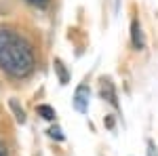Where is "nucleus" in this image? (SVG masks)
Here are the masks:
<instances>
[{"instance_id":"f257e3e1","label":"nucleus","mask_w":158,"mask_h":156,"mask_svg":"<svg viewBox=\"0 0 158 156\" xmlns=\"http://www.w3.org/2000/svg\"><path fill=\"white\" fill-rule=\"evenodd\" d=\"M34 51L17 32L0 27V68L13 78H25L34 70Z\"/></svg>"},{"instance_id":"f03ea898","label":"nucleus","mask_w":158,"mask_h":156,"mask_svg":"<svg viewBox=\"0 0 158 156\" xmlns=\"http://www.w3.org/2000/svg\"><path fill=\"white\" fill-rule=\"evenodd\" d=\"M89 103H91V89L86 84H80L76 91H74V99H72V106L76 112L80 114H86L89 112Z\"/></svg>"},{"instance_id":"7ed1b4c3","label":"nucleus","mask_w":158,"mask_h":156,"mask_svg":"<svg viewBox=\"0 0 158 156\" xmlns=\"http://www.w3.org/2000/svg\"><path fill=\"white\" fill-rule=\"evenodd\" d=\"M99 91H101V97H103L108 103H112L116 110L120 108V106H118V95H116L114 82H112L110 78H103V80H101V89H99Z\"/></svg>"},{"instance_id":"20e7f679","label":"nucleus","mask_w":158,"mask_h":156,"mask_svg":"<svg viewBox=\"0 0 158 156\" xmlns=\"http://www.w3.org/2000/svg\"><path fill=\"white\" fill-rule=\"evenodd\" d=\"M131 42H133L135 48L146 47V38H143V32H141V23H139L137 19L131 21Z\"/></svg>"},{"instance_id":"39448f33","label":"nucleus","mask_w":158,"mask_h":156,"mask_svg":"<svg viewBox=\"0 0 158 156\" xmlns=\"http://www.w3.org/2000/svg\"><path fill=\"white\" fill-rule=\"evenodd\" d=\"M55 70H57V74H59V82L61 84H68V80H70V74H68V70H65V65H63V61L61 59H55Z\"/></svg>"},{"instance_id":"423d86ee","label":"nucleus","mask_w":158,"mask_h":156,"mask_svg":"<svg viewBox=\"0 0 158 156\" xmlns=\"http://www.w3.org/2000/svg\"><path fill=\"white\" fill-rule=\"evenodd\" d=\"M36 112H38V116H42L44 120H55V116H57V112L51 106H38Z\"/></svg>"},{"instance_id":"0eeeda50","label":"nucleus","mask_w":158,"mask_h":156,"mask_svg":"<svg viewBox=\"0 0 158 156\" xmlns=\"http://www.w3.org/2000/svg\"><path fill=\"white\" fill-rule=\"evenodd\" d=\"M9 103H11L13 112H15V118H17V122H21V124H23V122H25V112H23V108H19L17 99H11Z\"/></svg>"},{"instance_id":"6e6552de","label":"nucleus","mask_w":158,"mask_h":156,"mask_svg":"<svg viewBox=\"0 0 158 156\" xmlns=\"http://www.w3.org/2000/svg\"><path fill=\"white\" fill-rule=\"evenodd\" d=\"M47 135H49L51 139H57V141H63V139H65V135H63V131H61V127H57V124L51 127L49 131H47Z\"/></svg>"},{"instance_id":"1a4fd4ad","label":"nucleus","mask_w":158,"mask_h":156,"mask_svg":"<svg viewBox=\"0 0 158 156\" xmlns=\"http://www.w3.org/2000/svg\"><path fill=\"white\" fill-rule=\"evenodd\" d=\"M146 156H158V145L152 141V139H148V150H146Z\"/></svg>"},{"instance_id":"9d476101","label":"nucleus","mask_w":158,"mask_h":156,"mask_svg":"<svg viewBox=\"0 0 158 156\" xmlns=\"http://www.w3.org/2000/svg\"><path fill=\"white\" fill-rule=\"evenodd\" d=\"M25 2H30V4H34V6H40V9H44V6L49 4L51 0H25Z\"/></svg>"},{"instance_id":"9b49d317","label":"nucleus","mask_w":158,"mask_h":156,"mask_svg":"<svg viewBox=\"0 0 158 156\" xmlns=\"http://www.w3.org/2000/svg\"><path fill=\"white\" fill-rule=\"evenodd\" d=\"M0 156H9V150H6V145L0 141Z\"/></svg>"}]
</instances>
